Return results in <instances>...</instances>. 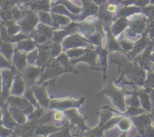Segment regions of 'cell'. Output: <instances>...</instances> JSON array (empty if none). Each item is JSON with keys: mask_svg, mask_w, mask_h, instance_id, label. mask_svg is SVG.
<instances>
[{"mask_svg": "<svg viewBox=\"0 0 154 137\" xmlns=\"http://www.w3.org/2000/svg\"><path fill=\"white\" fill-rule=\"evenodd\" d=\"M117 6L114 4H110L107 7V11L108 12H110V13H114L116 11V10H117Z\"/></svg>", "mask_w": 154, "mask_h": 137, "instance_id": "6da1fadb", "label": "cell"}, {"mask_svg": "<svg viewBox=\"0 0 154 137\" xmlns=\"http://www.w3.org/2000/svg\"><path fill=\"white\" fill-rule=\"evenodd\" d=\"M54 119H55L56 120H60L62 119V114H60V113H56L55 114H54Z\"/></svg>", "mask_w": 154, "mask_h": 137, "instance_id": "7a4b0ae2", "label": "cell"}]
</instances>
